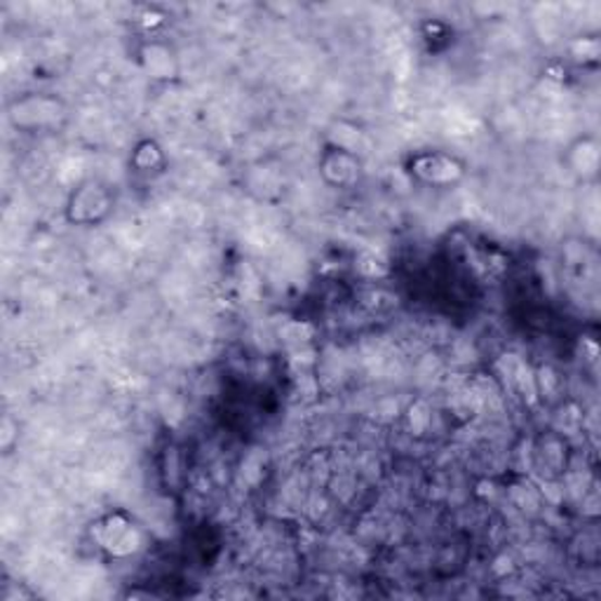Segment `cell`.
Wrapping results in <instances>:
<instances>
[{"label": "cell", "mask_w": 601, "mask_h": 601, "mask_svg": "<svg viewBox=\"0 0 601 601\" xmlns=\"http://www.w3.org/2000/svg\"><path fill=\"white\" fill-rule=\"evenodd\" d=\"M322 172H325L327 181H331L334 186H350L360 179V158L353 151L334 146L322 158Z\"/></svg>", "instance_id": "cell-5"}, {"label": "cell", "mask_w": 601, "mask_h": 601, "mask_svg": "<svg viewBox=\"0 0 601 601\" xmlns=\"http://www.w3.org/2000/svg\"><path fill=\"white\" fill-rule=\"evenodd\" d=\"M95 538L99 542V548H104L113 554H129L141 546V536L135 522L121 515V512L101 519L95 526Z\"/></svg>", "instance_id": "cell-4"}, {"label": "cell", "mask_w": 601, "mask_h": 601, "mask_svg": "<svg viewBox=\"0 0 601 601\" xmlns=\"http://www.w3.org/2000/svg\"><path fill=\"white\" fill-rule=\"evenodd\" d=\"M113 208V196L109 186L101 181H85L76 190H73L68 204H66V216L71 224H97L104 218Z\"/></svg>", "instance_id": "cell-1"}, {"label": "cell", "mask_w": 601, "mask_h": 601, "mask_svg": "<svg viewBox=\"0 0 601 601\" xmlns=\"http://www.w3.org/2000/svg\"><path fill=\"white\" fill-rule=\"evenodd\" d=\"M409 172H412V177L428 186H451L463 177L465 167L459 158H453L449 153L425 151L412 158Z\"/></svg>", "instance_id": "cell-3"}, {"label": "cell", "mask_w": 601, "mask_h": 601, "mask_svg": "<svg viewBox=\"0 0 601 601\" xmlns=\"http://www.w3.org/2000/svg\"><path fill=\"white\" fill-rule=\"evenodd\" d=\"M10 118L14 125L24 129L52 127L64 118V104L62 99L50 95H28L10 107Z\"/></svg>", "instance_id": "cell-2"}, {"label": "cell", "mask_w": 601, "mask_h": 601, "mask_svg": "<svg viewBox=\"0 0 601 601\" xmlns=\"http://www.w3.org/2000/svg\"><path fill=\"white\" fill-rule=\"evenodd\" d=\"M139 64L149 73V78L170 80L177 76V57L165 42H149L139 52Z\"/></svg>", "instance_id": "cell-6"}]
</instances>
